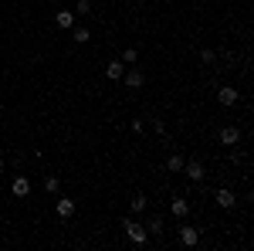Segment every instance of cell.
Returning a JSON list of instances; mask_svg holds the SVG:
<instances>
[{"mask_svg":"<svg viewBox=\"0 0 254 251\" xmlns=\"http://www.w3.org/2000/svg\"><path fill=\"white\" fill-rule=\"evenodd\" d=\"M180 173H187L190 183H200V180H203V163H200V160H183V170H180Z\"/></svg>","mask_w":254,"mask_h":251,"instance_id":"cell-2","label":"cell"},{"mask_svg":"<svg viewBox=\"0 0 254 251\" xmlns=\"http://www.w3.org/2000/svg\"><path fill=\"white\" fill-rule=\"evenodd\" d=\"M196 241H200V231H196V228H187V224H180V245H183V248H196Z\"/></svg>","mask_w":254,"mask_h":251,"instance_id":"cell-3","label":"cell"},{"mask_svg":"<svg viewBox=\"0 0 254 251\" xmlns=\"http://www.w3.org/2000/svg\"><path fill=\"white\" fill-rule=\"evenodd\" d=\"M71 41H75V44H88V41H92L88 27H71Z\"/></svg>","mask_w":254,"mask_h":251,"instance_id":"cell-13","label":"cell"},{"mask_svg":"<svg viewBox=\"0 0 254 251\" xmlns=\"http://www.w3.org/2000/svg\"><path fill=\"white\" fill-rule=\"evenodd\" d=\"M10 193L24 200V197L31 193V180H27V176H14V180H10Z\"/></svg>","mask_w":254,"mask_h":251,"instance_id":"cell-5","label":"cell"},{"mask_svg":"<svg viewBox=\"0 0 254 251\" xmlns=\"http://www.w3.org/2000/svg\"><path fill=\"white\" fill-rule=\"evenodd\" d=\"M44 190H48V193H58L61 190V180H58V176H44Z\"/></svg>","mask_w":254,"mask_h":251,"instance_id":"cell-16","label":"cell"},{"mask_svg":"<svg viewBox=\"0 0 254 251\" xmlns=\"http://www.w3.org/2000/svg\"><path fill=\"white\" fill-rule=\"evenodd\" d=\"M237 92H234V85H224V88H217V102H220V105H234L237 102Z\"/></svg>","mask_w":254,"mask_h":251,"instance_id":"cell-8","label":"cell"},{"mask_svg":"<svg viewBox=\"0 0 254 251\" xmlns=\"http://www.w3.org/2000/svg\"><path fill=\"white\" fill-rule=\"evenodd\" d=\"M55 211H58V217H71V214H75V200H68V197H61L58 204H55Z\"/></svg>","mask_w":254,"mask_h":251,"instance_id":"cell-11","label":"cell"},{"mask_svg":"<svg viewBox=\"0 0 254 251\" xmlns=\"http://www.w3.org/2000/svg\"><path fill=\"white\" fill-rule=\"evenodd\" d=\"M122 78H126V85H129V88H142V85H146V75H142L139 68H129V72H122Z\"/></svg>","mask_w":254,"mask_h":251,"instance_id":"cell-7","label":"cell"},{"mask_svg":"<svg viewBox=\"0 0 254 251\" xmlns=\"http://www.w3.org/2000/svg\"><path fill=\"white\" fill-rule=\"evenodd\" d=\"M166 170H170V173H180V170H183V156L173 153L170 160H166Z\"/></svg>","mask_w":254,"mask_h":251,"instance_id":"cell-14","label":"cell"},{"mask_svg":"<svg viewBox=\"0 0 254 251\" xmlns=\"http://www.w3.org/2000/svg\"><path fill=\"white\" fill-rule=\"evenodd\" d=\"M119 61H122V65H136V61H139V51H136V48H126Z\"/></svg>","mask_w":254,"mask_h":251,"instance_id":"cell-15","label":"cell"},{"mask_svg":"<svg viewBox=\"0 0 254 251\" xmlns=\"http://www.w3.org/2000/svg\"><path fill=\"white\" fill-rule=\"evenodd\" d=\"M200 58H203V65H214V61H217V55L210 51V48H203V55H200Z\"/></svg>","mask_w":254,"mask_h":251,"instance_id":"cell-20","label":"cell"},{"mask_svg":"<svg viewBox=\"0 0 254 251\" xmlns=\"http://www.w3.org/2000/svg\"><path fill=\"white\" fill-rule=\"evenodd\" d=\"M122 72H126V65H122V61H109V65H105V78H112V82H119Z\"/></svg>","mask_w":254,"mask_h":251,"instance_id":"cell-12","label":"cell"},{"mask_svg":"<svg viewBox=\"0 0 254 251\" xmlns=\"http://www.w3.org/2000/svg\"><path fill=\"white\" fill-rule=\"evenodd\" d=\"M214 200H217V207H224V211H234V204H237V197L227 187H220V190L214 193Z\"/></svg>","mask_w":254,"mask_h":251,"instance_id":"cell-4","label":"cell"},{"mask_svg":"<svg viewBox=\"0 0 254 251\" xmlns=\"http://www.w3.org/2000/svg\"><path fill=\"white\" fill-rule=\"evenodd\" d=\"M129 207H132V211H146V197H142V193H136V197H132V200H129Z\"/></svg>","mask_w":254,"mask_h":251,"instance_id":"cell-17","label":"cell"},{"mask_svg":"<svg viewBox=\"0 0 254 251\" xmlns=\"http://www.w3.org/2000/svg\"><path fill=\"white\" fill-rule=\"evenodd\" d=\"M220 143H224V146H237V143H241V129H237V126H224V129H220Z\"/></svg>","mask_w":254,"mask_h":251,"instance_id":"cell-6","label":"cell"},{"mask_svg":"<svg viewBox=\"0 0 254 251\" xmlns=\"http://www.w3.org/2000/svg\"><path fill=\"white\" fill-rule=\"evenodd\" d=\"M170 214H173V217H187V214H190V204H187L183 197H173V200H170Z\"/></svg>","mask_w":254,"mask_h":251,"instance_id":"cell-10","label":"cell"},{"mask_svg":"<svg viewBox=\"0 0 254 251\" xmlns=\"http://www.w3.org/2000/svg\"><path fill=\"white\" fill-rule=\"evenodd\" d=\"M146 231L149 234H163V217H153V221L146 224Z\"/></svg>","mask_w":254,"mask_h":251,"instance_id":"cell-18","label":"cell"},{"mask_svg":"<svg viewBox=\"0 0 254 251\" xmlns=\"http://www.w3.org/2000/svg\"><path fill=\"white\" fill-rule=\"evenodd\" d=\"M55 24L64 27V31H71V27H75V10H58V14H55Z\"/></svg>","mask_w":254,"mask_h":251,"instance_id":"cell-9","label":"cell"},{"mask_svg":"<svg viewBox=\"0 0 254 251\" xmlns=\"http://www.w3.org/2000/svg\"><path fill=\"white\" fill-rule=\"evenodd\" d=\"M0 170H3V156H0Z\"/></svg>","mask_w":254,"mask_h":251,"instance_id":"cell-21","label":"cell"},{"mask_svg":"<svg viewBox=\"0 0 254 251\" xmlns=\"http://www.w3.org/2000/svg\"><path fill=\"white\" fill-rule=\"evenodd\" d=\"M126 238L132 241V245H146L149 241V231H146V224H139V221H132V217H126Z\"/></svg>","mask_w":254,"mask_h":251,"instance_id":"cell-1","label":"cell"},{"mask_svg":"<svg viewBox=\"0 0 254 251\" xmlns=\"http://www.w3.org/2000/svg\"><path fill=\"white\" fill-rule=\"evenodd\" d=\"M75 14H81V17H88V14H92V0H78Z\"/></svg>","mask_w":254,"mask_h":251,"instance_id":"cell-19","label":"cell"}]
</instances>
